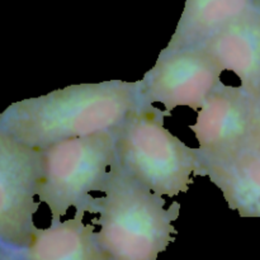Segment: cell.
<instances>
[{
	"label": "cell",
	"instance_id": "obj_1",
	"mask_svg": "<svg viewBox=\"0 0 260 260\" xmlns=\"http://www.w3.org/2000/svg\"><path fill=\"white\" fill-rule=\"evenodd\" d=\"M137 81L78 84L13 103L0 128L22 144L43 150L56 142L116 129L139 103Z\"/></svg>",
	"mask_w": 260,
	"mask_h": 260
},
{
	"label": "cell",
	"instance_id": "obj_2",
	"mask_svg": "<svg viewBox=\"0 0 260 260\" xmlns=\"http://www.w3.org/2000/svg\"><path fill=\"white\" fill-rule=\"evenodd\" d=\"M103 196L94 198L90 213H98L96 239L108 260H156L174 243L173 222L180 205L165 208V200L135 179L121 162L107 174Z\"/></svg>",
	"mask_w": 260,
	"mask_h": 260
},
{
	"label": "cell",
	"instance_id": "obj_3",
	"mask_svg": "<svg viewBox=\"0 0 260 260\" xmlns=\"http://www.w3.org/2000/svg\"><path fill=\"white\" fill-rule=\"evenodd\" d=\"M170 114L139 102L118 127V161L129 175L157 196L177 197L200 175L197 149H190L165 127Z\"/></svg>",
	"mask_w": 260,
	"mask_h": 260
},
{
	"label": "cell",
	"instance_id": "obj_4",
	"mask_svg": "<svg viewBox=\"0 0 260 260\" xmlns=\"http://www.w3.org/2000/svg\"><path fill=\"white\" fill-rule=\"evenodd\" d=\"M118 128L63 140L42 150L37 197L61 220L71 207L90 212L94 198L103 192L107 174L118 159Z\"/></svg>",
	"mask_w": 260,
	"mask_h": 260
},
{
	"label": "cell",
	"instance_id": "obj_5",
	"mask_svg": "<svg viewBox=\"0 0 260 260\" xmlns=\"http://www.w3.org/2000/svg\"><path fill=\"white\" fill-rule=\"evenodd\" d=\"M42 150L22 144L0 128V250L20 251L29 244L38 211Z\"/></svg>",
	"mask_w": 260,
	"mask_h": 260
},
{
	"label": "cell",
	"instance_id": "obj_6",
	"mask_svg": "<svg viewBox=\"0 0 260 260\" xmlns=\"http://www.w3.org/2000/svg\"><path fill=\"white\" fill-rule=\"evenodd\" d=\"M222 69L201 46L161 51L155 65L137 80L139 102L159 103L172 114L178 107L198 111L221 83Z\"/></svg>",
	"mask_w": 260,
	"mask_h": 260
},
{
	"label": "cell",
	"instance_id": "obj_7",
	"mask_svg": "<svg viewBox=\"0 0 260 260\" xmlns=\"http://www.w3.org/2000/svg\"><path fill=\"white\" fill-rule=\"evenodd\" d=\"M254 106L255 98L241 86L218 84L189 126L201 162L222 161L248 149Z\"/></svg>",
	"mask_w": 260,
	"mask_h": 260
},
{
	"label": "cell",
	"instance_id": "obj_8",
	"mask_svg": "<svg viewBox=\"0 0 260 260\" xmlns=\"http://www.w3.org/2000/svg\"><path fill=\"white\" fill-rule=\"evenodd\" d=\"M222 71L239 78L241 88L260 95V3L201 43Z\"/></svg>",
	"mask_w": 260,
	"mask_h": 260
},
{
	"label": "cell",
	"instance_id": "obj_9",
	"mask_svg": "<svg viewBox=\"0 0 260 260\" xmlns=\"http://www.w3.org/2000/svg\"><path fill=\"white\" fill-rule=\"evenodd\" d=\"M84 212L74 218L52 220L47 229H35L20 260H108L96 239L94 223L83 222Z\"/></svg>",
	"mask_w": 260,
	"mask_h": 260
},
{
	"label": "cell",
	"instance_id": "obj_10",
	"mask_svg": "<svg viewBox=\"0 0 260 260\" xmlns=\"http://www.w3.org/2000/svg\"><path fill=\"white\" fill-rule=\"evenodd\" d=\"M201 164L200 175L210 178L231 210L260 218V154L246 149L222 161Z\"/></svg>",
	"mask_w": 260,
	"mask_h": 260
},
{
	"label": "cell",
	"instance_id": "obj_11",
	"mask_svg": "<svg viewBox=\"0 0 260 260\" xmlns=\"http://www.w3.org/2000/svg\"><path fill=\"white\" fill-rule=\"evenodd\" d=\"M259 3L260 0H185L177 29L162 51L201 45Z\"/></svg>",
	"mask_w": 260,
	"mask_h": 260
},
{
	"label": "cell",
	"instance_id": "obj_12",
	"mask_svg": "<svg viewBox=\"0 0 260 260\" xmlns=\"http://www.w3.org/2000/svg\"><path fill=\"white\" fill-rule=\"evenodd\" d=\"M248 149L260 154V95L258 98H255L253 124H251V132L250 139H249Z\"/></svg>",
	"mask_w": 260,
	"mask_h": 260
},
{
	"label": "cell",
	"instance_id": "obj_13",
	"mask_svg": "<svg viewBox=\"0 0 260 260\" xmlns=\"http://www.w3.org/2000/svg\"><path fill=\"white\" fill-rule=\"evenodd\" d=\"M0 260H20L19 251L0 250Z\"/></svg>",
	"mask_w": 260,
	"mask_h": 260
}]
</instances>
